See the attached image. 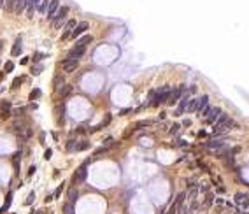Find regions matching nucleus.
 I'll return each instance as SVG.
<instances>
[{"mask_svg":"<svg viewBox=\"0 0 249 214\" xmlns=\"http://www.w3.org/2000/svg\"><path fill=\"white\" fill-rule=\"evenodd\" d=\"M177 132H179V125H176V123H174V125H172V128H170V134L174 135V134H177Z\"/></svg>","mask_w":249,"mask_h":214,"instance_id":"4c0bfd02","label":"nucleus"},{"mask_svg":"<svg viewBox=\"0 0 249 214\" xmlns=\"http://www.w3.org/2000/svg\"><path fill=\"white\" fill-rule=\"evenodd\" d=\"M91 42V35H86L83 39H79L77 42H76V48H86V44Z\"/></svg>","mask_w":249,"mask_h":214,"instance_id":"4be33fe9","label":"nucleus"},{"mask_svg":"<svg viewBox=\"0 0 249 214\" xmlns=\"http://www.w3.org/2000/svg\"><path fill=\"white\" fill-rule=\"evenodd\" d=\"M11 116V104L9 102H2L0 104V118H9Z\"/></svg>","mask_w":249,"mask_h":214,"instance_id":"9b49d317","label":"nucleus"},{"mask_svg":"<svg viewBox=\"0 0 249 214\" xmlns=\"http://www.w3.org/2000/svg\"><path fill=\"white\" fill-rule=\"evenodd\" d=\"M2 46H4V44H2V41H0V49H2Z\"/></svg>","mask_w":249,"mask_h":214,"instance_id":"de8ad7c7","label":"nucleus"},{"mask_svg":"<svg viewBox=\"0 0 249 214\" xmlns=\"http://www.w3.org/2000/svg\"><path fill=\"white\" fill-rule=\"evenodd\" d=\"M188 102H190V95H184V97H183V100H181V104H179V107H177V111H176V114L181 116L183 112H184V109H186V105H188Z\"/></svg>","mask_w":249,"mask_h":214,"instance_id":"4468645a","label":"nucleus"},{"mask_svg":"<svg viewBox=\"0 0 249 214\" xmlns=\"http://www.w3.org/2000/svg\"><path fill=\"white\" fill-rule=\"evenodd\" d=\"M169 95H170V88L169 86H163L160 91H155V97H153V100L149 102V105H160V104H163V102H167L169 100Z\"/></svg>","mask_w":249,"mask_h":214,"instance_id":"f257e3e1","label":"nucleus"},{"mask_svg":"<svg viewBox=\"0 0 249 214\" xmlns=\"http://www.w3.org/2000/svg\"><path fill=\"white\" fill-rule=\"evenodd\" d=\"M88 148H90V142H88V141H81V142L76 144V149L74 151H84V149H88Z\"/></svg>","mask_w":249,"mask_h":214,"instance_id":"b1692460","label":"nucleus"},{"mask_svg":"<svg viewBox=\"0 0 249 214\" xmlns=\"http://www.w3.org/2000/svg\"><path fill=\"white\" fill-rule=\"evenodd\" d=\"M32 214H44V212H42V211H34Z\"/></svg>","mask_w":249,"mask_h":214,"instance_id":"a18cd8bd","label":"nucleus"},{"mask_svg":"<svg viewBox=\"0 0 249 214\" xmlns=\"http://www.w3.org/2000/svg\"><path fill=\"white\" fill-rule=\"evenodd\" d=\"M62 190H63V183H62V184L58 186L56 190H55V193H53V198H58V197L62 195Z\"/></svg>","mask_w":249,"mask_h":214,"instance_id":"72a5a7b5","label":"nucleus"},{"mask_svg":"<svg viewBox=\"0 0 249 214\" xmlns=\"http://www.w3.org/2000/svg\"><path fill=\"white\" fill-rule=\"evenodd\" d=\"M60 91H62V97H67V95H69V93L72 91V86H70V84H65L63 88L60 90Z\"/></svg>","mask_w":249,"mask_h":214,"instance_id":"2f4dec72","label":"nucleus"},{"mask_svg":"<svg viewBox=\"0 0 249 214\" xmlns=\"http://www.w3.org/2000/svg\"><path fill=\"white\" fill-rule=\"evenodd\" d=\"M183 91H184V86H181V88H177L176 91H170V95H169V102H176V100H179V97L183 95Z\"/></svg>","mask_w":249,"mask_h":214,"instance_id":"dca6fc26","label":"nucleus"},{"mask_svg":"<svg viewBox=\"0 0 249 214\" xmlns=\"http://www.w3.org/2000/svg\"><path fill=\"white\" fill-rule=\"evenodd\" d=\"M205 146L209 148V149H218V148H223L225 142H223V141H211V142H207Z\"/></svg>","mask_w":249,"mask_h":214,"instance_id":"5701e85b","label":"nucleus"},{"mask_svg":"<svg viewBox=\"0 0 249 214\" xmlns=\"http://www.w3.org/2000/svg\"><path fill=\"white\" fill-rule=\"evenodd\" d=\"M212 202H214V193L207 191V193H205V200H204V205H202V209H204V211H207L209 207L212 205Z\"/></svg>","mask_w":249,"mask_h":214,"instance_id":"f3484780","label":"nucleus"},{"mask_svg":"<svg viewBox=\"0 0 249 214\" xmlns=\"http://www.w3.org/2000/svg\"><path fill=\"white\" fill-rule=\"evenodd\" d=\"M90 163H91V158H88L84 163L76 170V174H74V183H76V184H81V183H84L86 181V176H88V169H86V167H88Z\"/></svg>","mask_w":249,"mask_h":214,"instance_id":"f03ea898","label":"nucleus"},{"mask_svg":"<svg viewBox=\"0 0 249 214\" xmlns=\"http://www.w3.org/2000/svg\"><path fill=\"white\" fill-rule=\"evenodd\" d=\"M58 7H60V0H49V5H48V11H46L48 20H53V18H55Z\"/></svg>","mask_w":249,"mask_h":214,"instance_id":"423d86ee","label":"nucleus"},{"mask_svg":"<svg viewBox=\"0 0 249 214\" xmlns=\"http://www.w3.org/2000/svg\"><path fill=\"white\" fill-rule=\"evenodd\" d=\"M21 160V151H16L14 156H12V162H20Z\"/></svg>","mask_w":249,"mask_h":214,"instance_id":"e433bc0d","label":"nucleus"},{"mask_svg":"<svg viewBox=\"0 0 249 214\" xmlns=\"http://www.w3.org/2000/svg\"><path fill=\"white\" fill-rule=\"evenodd\" d=\"M63 214H76V211H74V205L67 202V204L63 205Z\"/></svg>","mask_w":249,"mask_h":214,"instance_id":"c85d7f7f","label":"nucleus"},{"mask_svg":"<svg viewBox=\"0 0 249 214\" xmlns=\"http://www.w3.org/2000/svg\"><path fill=\"white\" fill-rule=\"evenodd\" d=\"M34 200H35V191H30V193H28V198L25 200V204H27V205H30Z\"/></svg>","mask_w":249,"mask_h":214,"instance_id":"473e14b6","label":"nucleus"},{"mask_svg":"<svg viewBox=\"0 0 249 214\" xmlns=\"http://www.w3.org/2000/svg\"><path fill=\"white\" fill-rule=\"evenodd\" d=\"M86 30H88V23H86V21H81L79 25H76V28L72 30V37L76 39V37H79L83 32H86Z\"/></svg>","mask_w":249,"mask_h":214,"instance_id":"1a4fd4ad","label":"nucleus"},{"mask_svg":"<svg viewBox=\"0 0 249 214\" xmlns=\"http://www.w3.org/2000/svg\"><path fill=\"white\" fill-rule=\"evenodd\" d=\"M4 4H5V9H7V11H11V12H14L16 0H4Z\"/></svg>","mask_w":249,"mask_h":214,"instance_id":"cd10ccee","label":"nucleus"},{"mask_svg":"<svg viewBox=\"0 0 249 214\" xmlns=\"http://www.w3.org/2000/svg\"><path fill=\"white\" fill-rule=\"evenodd\" d=\"M219 114H221V111L218 109V107H211V109H209V114L205 116L207 123H214L216 119H218V116Z\"/></svg>","mask_w":249,"mask_h":214,"instance_id":"6e6552de","label":"nucleus"},{"mask_svg":"<svg viewBox=\"0 0 249 214\" xmlns=\"http://www.w3.org/2000/svg\"><path fill=\"white\" fill-rule=\"evenodd\" d=\"M177 214H195V212H193L191 209H190V205H186V204H183V205L179 207Z\"/></svg>","mask_w":249,"mask_h":214,"instance_id":"a878e982","label":"nucleus"},{"mask_svg":"<svg viewBox=\"0 0 249 214\" xmlns=\"http://www.w3.org/2000/svg\"><path fill=\"white\" fill-rule=\"evenodd\" d=\"M77 198H79V193H77V190H76V188H70V190H69V200H67V202L74 205V204L77 202Z\"/></svg>","mask_w":249,"mask_h":214,"instance_id":"a211bd4d","label":"nucleus"},{"mask_svg":"<svg viewBox=\"0 0 249 214\" xmlns=\"http://www.w3.org/2000/svg\"><path fill=\"white\" fill-rule=\"evenodd\" d=\"M12 214H16V212H12Z\"/></svg>","mask_w":249,"mask_h":214,"instance_id":"09e8293b","label":"nucleus"},{"mask_svg":"<svg viewBox=\"0 0 249 214\" xmlns=\"http://www.w3.org/2000/svg\"><path fill=\"white\" fill-rule=\"evenodd\" d=\"M51 200H53V195H48V197H46V204H48V202H51Z\"/></svg>","mask_w":249,"mask_h":214,"instance_id":"c03bdc74","label":"nucleus"},{"mask_svg":"<svg viewBox=\"0 0 249 214\" xmlns=\"http://www.w3.org/2000/svg\"><path fill=\"white\" fill-rule=\"evenodd\" d=\"M27 4H28V18H32L34 16V11H35L37 7H39V0H27Z\"/></svg>","mask_w":249,"mask_h":214,"instance_id":"6ab92c4d","label":"nucleus"},{"mask_svg":"<svg viewBox=\"0 0 249 214\" xmlns=\"http://www.w3.org/2000/svg\"><path fill=\"white\" fill-rule=\"evenodd\" d=\"M37 97H41V90H34V91L30 93V98H32V100L37 98Z\"/></svg>","mask_w":249,"mask_h":214,"instance_id":"c9c22d12","label":"nucleus"},{"mask_svg":"<svg viewBox=\"0 0 249 214\" xmlns=\"http://www.w3.org/2000/svg\"><path fill=\"white\" fill-rule=\"evenodd\" d=\"M184 198H186V191H181L176 197V200L170 204V207H169V211L167 212H163V214H177V211H179V207L184 204Z\"/></svg>","mask_w":249,"mask_h":214,"instance_id":"7ed1b4c3","label":"nucleus"},{"mask_svg":"<svg viewBox=\"0 0 249 214\" xmlns=\"http://www.w3.org/2000/svg\"><path fill=\"white\" fill-rule=\"evenodd\" d=\"M77 65H79L77 60H72V58H65V60H63V63H62V67H63V70H65V72H74L76 69H77Z\"/></svg>","mask_w":249,"mask_h":214,"instance_id":"0eeeda50","label":"nucleus"},{"mask_svg":"<svg viewBox=\"0 0 249 214\" xmlns=\"http://www.w3.org/2000/svg\"><path fill=\"white\" fill-rule=\"evenodd\" d=\"M197 195H198V186H191L190 191H188V198H190V202L197 200Z\"/></svg>","mask_w":249,"mask_h":214,"instance_id":"412c9836","label":"nucleus"},{"mask_svg":"<svg viewBox=\"0 0 249 214\" xmlns=\"http://www.w3.org/2000/svg\"><path fill=\"white\" fill-rule=\"evenodd\" d=\"M197 102H198V98H190V102H188V112H193L195 109H197Z\"/></svg>","mask_w":249,"mask_h":214,"instance_id":"bb28decb","label":"nucleus"},{"mask_svg":"<svg viewBox=\"0 0 249 214\" xmlns=\"http://www.w3.org/2000/svg\"><path fill=\"white\" fill-rule=\"evenodd\" d=\"M48 5H49V0H42V4L37 7V9H39V12H42V14H44V12L48 11Z\"/></svg>","mask_w":249,"mask_h":214,"instance_id":"c756f323","label":"nucleus"},{"mask_svg":"<svg viewBox=\"0 0 249 214\" xmlns=\"http://www.w3.org/2000/svg\"><path fill=\"white\" fill-rule=\"evenodd\" d=\"M51 155H53V149H49V148H48V149H46V153H44V158H46V160H49Z\"/></svg>","mask_w":249,"mask_h":214,"instance_id":"58836bf2","label":"nucleus"},{"mask_svg":"<svg viewBox=\"0 0 249 214\" xmlns=\"http://www.w3.org/2000/svg\"><path fill=\"white\" fill-rule=\"evenodd\" d=\"M67 12H69V7H67V5H63V7H58L56 14H55V18H53V25H55L56 28L60 27V25H62V21L65 20Z\"/></svg>","mask_w":249,"mask_h":214,"instance_id":"39448f33","label":"nucleus"},{"mask_svg":"<svg viewBox=\"0 0 249 214\" xmlns=\"http://www.w3.org/2000/svg\"><path fill=\"white\" fill-rule=\"evenodd\" d=\"M247 193H237L235 195V202L239 204V211H240L242 214L247 212Z\"/></svg>","mask_w":249,"mask_h":214,"instance_id":"20e7f679","label":"nucleus"},{"mask_svg":"<svg viewBox=\"0 0 249 214\" xmlns=\"http://www.w3.org/2000/svg\"><path fill=\"white\" fill-rule=\"evenodd\" d=\"M25 4H27V0H16V7H14V12L16 14H20L25 7Z\"/></svg>","mask_w":249,"mask_h":214,"instance_id":"393cba45","label":"nucleus"},{"mask_svg":"<svg viewBox=\"0 0 249 214\" xmlns=\"http://www.w3.org/2000/svg\"><path fill=\"white\" fill-rule=\"evenodd\" d=\"M44 58V55L42 53H35V55H34V60H35V62H39V60H42Z\"/></svg>","mask_w":249,"mask_h":214,"instance_id":"ea45409f","label":"nucleus"},{"mask_svg":"<svg viewBox=\"0 0 249 214\" xmlns=\"http://www.w3.org/2000/svg\"><path fill=\"white\" fill-rule=\"evenodd\" d=\"M21 48H23L21 37H18V39H16V42H14V46H12V51H11V55H12V56H20V53H21Z\"/></svg>","mask_w":249,"mask_h":214,"instance_id":"2eb2a0df","label":"nucleus"},{"mask_svg":"<svg viewBox=\"0 0 249 214\" xmlns=\"http://www.w3.org/2000/svg\"><path fill=\"white\" fill-rule=\"evenodd\" d=\"M76 144H77V141H69L67 142V151H74L76 149Z\"/></svg>","mask_w":249,"mask_h":214,"instance_id":"f704fd0d","label":"nucleus"},{"mask_svg":"<svg viewBox=\"0 0 249 214\" xmlns=\"http://www.w3.org/2000/svg\"><path fill=\"white\" fill-rule=\"evenodd\" d=\"M12 69H14V63L9 60V62H5V65H4V72L5 74H9V72H12Z\"/></svg>","mask_w":249,"mask_h":214,"instance_id":"7c9ffc66","label":"nucleus"},{"mask_svg":"<svg viewBox=\"0 0 249 214\" xmlns=\"http://www.w3.org/2000/svg\"><path fill=\"white\" fill-rule=\"evenodd\" d=\"M207 102H209V97H200V98H198V102H197V109H195L198 114H202L207 107H209V105H207Z\"/></svg>","mask_w":249,"mask_h":214,"instance_id":"9d476101","label":"nucleus"},{"mask_svg":"<svg viewBox=\"0 0 249 214\" xmlns=\"http://www.w3.org/2000/svg\"><path fill=\"white\" fill-rule=\"evenodd\" d=\"M23 79L21 77H16L14 79V83H12V88H18V86H20V83H21Z\"/></svg>","mask_w":249,"mask_h":214,"instance_id":"a19ab883","label":"nucleus"},{"mask_svg":"<svg viewBox=\"0 0 249 214\" xmlns=\"http://www.w3.org/2000/svg\"><path fill=\"white\" fill-rule=\"evenodd\" d=\"M104 142H105V148H109V146L112 144V139H111V137H107V139L104 141Z\"/></svg>","mask_w":249,"mask_h":214,"instance_id":"37998d69","label":"nucleus"},{"mask_svg":"<svg viewBox=\"0 0 249 214\" xmlns=\"http://www.w3.org/2000/svg\"><path fill=\"white\" fill-rule=\"evenodd\" d=\"M74 27H76V21H74V20H70V21L65 25V32H63V37H62V39H67V37L70 35V32L74 30Z\"/></svg>","mask_w":249,"mask_h":214,"instance_id":"aec40b11","label":"nucleus"},{"mask_svg":"<svg viewBox=\"0 0 249 214\" xmlns=\"http://www.w3.org/2000/svg\"><path fill=\"white\" fill-rule=\"evenodd\" d=\"M2 5H4V0H0V9H2Z\"/></svg>","mask_w":249,"mask_h":214,"instance_id":"49530a36","label":"nucleus"},{"mask_svg":"<svg viewBox=\"0 0 249 214\" xmlns=\"http://www.w3.org/2000/svg\"><path fill=\"white\" fill-rule=\"evenodd\" d=\"M11 204H12V191H9L7 195H5V200H4V205L0 207V212H5V211H9V207H11Z\"/></svg>","mask_w":249,"mask_h":214,"instance_id":"ddd939ff","label":"nucleus"},{"mask_svg":"<svg viewBox=\"0 0 249 214\" xmlns=\"http://www.w3.org/2000/svg\"><path fill=\"white\" fill-rule=\"evenodd\" d=\"M86 48H74V49L69 53V58H72V60H79V58L84 55Z\"/></svg>","mask_w":249,"mask_h":214,"instance_id":"f8f14e48","label":"nucleus"},{"mask_svg":"<svg viewBox=\"0 0 249 214\" xmlns=\"http://www.w3.org/2000/svg\"><path fill=\"white\" fill-rule=\"evenodd\" d=\"M35 170H37V167H35V165H32V167H30V170H28V177H30V176H34Z\"/></svg>","mask_w":249,"mask_h":214,"instance_id":"79ce46f5","label":"nucleus"}]
</instances>
